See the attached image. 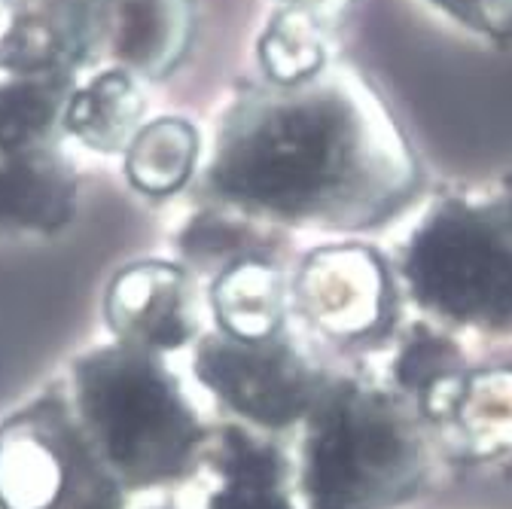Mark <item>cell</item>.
<instances>
[{
  "mask_svg": "<svg viewBox=\"0 0 512 509\" xmlns=\"http://www.w3.org/2000/svg\"><path fill=\"white\" fill-rule=\"evenodd\" d=\"M415 171L394 129L369 122L339 95L269 107L217 162L226 196L284 220L366 226L394 214Z\"/></svg>",
  "mask_w": 512,
  "mask_h": 509,
  "instance_id": "1",
  "label": "cell"
},
{
  "mask_svg": "<svg viewBox=\"0 0 512 509\" xmlns=\"http://www.w3.org/2000/svg\"><path fill=\"white\" fill-rule=\"evenodd\" d=\"M308 509H400L427 479L424 421L394 388L342 378L308 409Z\"/></svg>",
  "mask_w": 512,
  "mask_h": 509,
  "instance_id": "2",
  "label": "cell"
},
{
  "mask_svg": "<svg viewBox=\"0 0 512 509\" xmlns=\"http://www.w3.org/2000/svg\"><path fill=\"white\" fill-rule=\"evenodd\" d=\"M400 284L445 330L512 339V193L433 205L403 244Z\"/></svg>",
  "mask_w": 512,
  "mask_h": 509,
  "instance_id": "3",
  "label": "cell"
},
{
  "mask_svg": "<svg viewBox=\"0 0 512 509\" xmlns=\"http://www.w3.org/2000/svg\"><path fill=\"white\" fill-rule=\"evenodd\" d=\"M83 385L92 421L119 467L162 476L183 461L192 424L156 369L132 357H110L83 372Z\"/></svg>",
  "mask_w": 512,
  "mask_h": 509,
  "instance_id": "4",
  "label": "cell"
},
{
  "mask_svg": "<svg viewBox=\"0 0 512 509\" xmlns=\"http://www.w3.org/2000/svg\"><path fill=\"white\" fill-rule=\"evenodd\" d=\"M199 375L241 415L266 427H287L305 418L320 394L305 360L293 348L269 339L205 345Z\"/></svg>",
  "mask_w": 512,
  "mask_h": 509,
  "instance_id": "5",
  "label": "cell"
},
{
  "mask_svg": "<svg viewBox=\"0 0 512 509\" xmlns=\"http://www.w3.org/2000/svg\"><path fill=\"white\" fill-rule=\"evenodd\" d=\"M391 293L388 272L363 247L320 253L305 275V302L314 321L345 339L375 336L388 324Z\"/></svg>",
  "mask_w": 512,
  "mask_h": 509,
  "instance_id": "6",
  "label": "cell"
},
{
  "mask_svg": "<svg viewBox=\"0 0 512 509\" xmlns=\"http://www.w3.org/2000/svg\"><path fill=\"white\" fill-rule=\"evenodd\" d=\"M470 366L464 348L427 317L403 330L391 354V388L412 403L424 424H448Z\"/></svg>",
  "mask_w": 512,
  "mask_h": 509,
  "instance_id": "7",
  "label": "cell"
},
{
  "mask_svg": "<svg viewBox=\"0 0 512 509\" xmlns=\"http://www.w3.org/2000/svg\"><path fill=\"white\" fill-rule=\"evenodd\" d=\"M467 458L485 461L512 452V366L470 369L448 424Z\"/></svg>",
  "mask_w": 512,
  "mask_h": 509,
  "instance_id": "8",
  "label": "cell"
},
{
  "mask_svg": "<svg viewBox=\"0 0 512 509\" xmlns=\"http://www.w3.org/2000/svg\"><path fill=\"white\" fill-rule=\"evenodd\" d=\"M74 186L43 156H16L0 165V226L55 229L71 217Z\"/></svg>",
  "mask_w": 512,
  "mask_h": 509,
  "instance_id": "9",
  "label": "cell"
},
{
  "mask_svg": "<svg viewBox=\"0 0 512 509\" xmlns=\"http://www.w3.org/2000/svg\"><path fill=\"white\" fill-rule=\"evenodd\" d=\"M226 488L211 509H293L284 494V461L272 445L229 430L223 449Z\"/></svg>",
  "mask_w": 512,
  "mask_h": 509,
  "instance_id": "10",
  "label": "cell"
},
{
  "mask_svg": "<svg viewBox=\"0 0 512 509\" xmlns=\"http://www.w3.org/2000/svg\"><path fill=\"white\" fill-rule=\"evenodd\" d=\"M138 92L122 74H104L71 104V129L95 147H113L138 119Z\"/></svg>",
  "mask_w": 512,
  "mask_h": 509,
  "instance_id": "11",
  "label": "cell"
},
{
  "mask_svg": "<svg viewBox=\"0 0 512 509\" xmlns=\"http://www.w3.org/2000/svg\"><path fill=\"white\" fill-rule=\"evenodd\" d=\"M192 153H196V138H192L189 125L177 119H162L138 138L132 159H128V171L141 189L168 193L186 180Z\"/></svg>",
  "mask_w": 512,
  "mask_h": 509,
  "instance_id": "12",
  "label": "cell"
},
{
  "mask_svg": "<svg viewBox=\"0 0 512 509\" xmlns=\"http://www.w3.org/2000/svg\"><path fill=\"white\" fill-rule=\"evenodd\" d=\"M116 52L128 65L153 68L171 40L168 0H116Z\"/></svg>",
  "mask_w": 512,
  "mask_h": 509,
  "instance_id": "13",
  "label": "cell"
},
{
  "mask_svg": "<svg viewBox=\"0 0 512 509\" xmlns=\"http://www.w3.org/2000/svg\"><path fill=\"white\" fill-rule=\"evenodd\" d=\"M55 113V92L37 80L0 86V150L34 141Z\"/></svg>",
  "mask_w": 512,
  "mask_h": 509,
  "instance_id": "14",
  "label": "cell"
},
{
  "mask_svg": "<svg viewBox=\"0 0 512 509\" xmlns=\"http://www.w3.org/2000/svg\"><path fill=\"white\" fill-rule=\"evenodd\" d=\"M308 22L287 19L275 28L272 34V58L269 65L281 71L278 77H302L311 68H317L320 61V46L305 28Z\"/></svg>",
  "mask_w": 512,
  "mask_h": 509,
  "instance_id": "15",
  "label": "cell"
},
{
  "mask_svg": "<svg viewBox=\"0 0 512 509\" xmlns=\"http://www.w3.org/2000/svg\"><path fill=\"white\" fill-rule=\"evenodd\" d=\"M433 4L461 25L485 34L512 28V0H433Z\"/></svg>",
  "mask_w": 512,
  "mask_h": 509,
  "instance_id": "16",
  "label": "cell"
}]
</instances>
